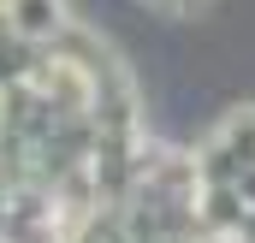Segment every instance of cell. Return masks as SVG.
Segmentation results:
<instances>
[{
    "instance_id": "6da1fadb",
    "label": "cell",
    "mask_w": 255,
    "mask_h": 243,
    "mask_svg": "<svg viewBox=\"0 0 255 243\" xmlns=\"http://www.w3.org/2000/svg\"><path fill=\"white\" fill-rule=\"evenodd\" d=\"M0 6H6L12 30L30 36V42H48V36L65 24V0H0Z\"/></svg>"
}]
</instances>
